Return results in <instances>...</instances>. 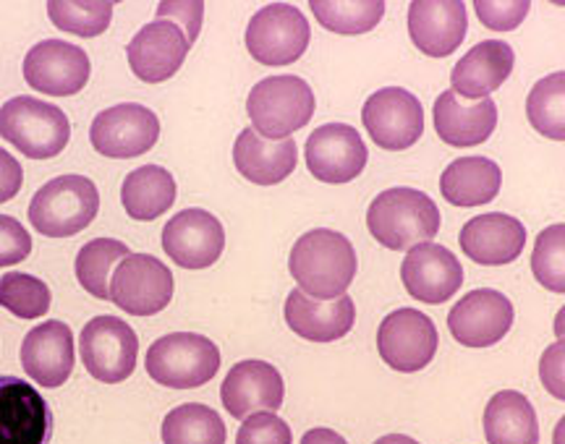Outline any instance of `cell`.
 <instances>
[{"label":"cell","instance_id":"6da1fadb","mask_svg":"<svg viewBox=\"0 0 565 444\" xmlns=\"http://www.w3.org/2000/svg\"><path fill=\"white\" fill-rule=\"evenodd\" d=\"M288 270L303 295L315 301H335L351 288L359 262L343 232L315 228L294 243Z\"/></svg>","mask_w":565,"mask_h":444},{"label":"cell","instance_id":"7a4b0ae2","mask_svg":"<svg viewBox=\"0 0 565 444\" xmlns=\"http://www.w3.org/2000/svg\"><path fill=\"white\" fill-rule=\"evenodd\" d=\"M366 228L385 249L408 251L424 241H433L440 232V209L416 188H387L370 204Z\"/></svg>","mask_w":565,"mask_h":444},{"label":"cell","instance_id":"3957f363","mask_svg":"<svg viewBox=\"0 0 565 444\" xmlns=\"http://www.w3.org/2000/svg\"><path fill=\"white\" fill-rule=\"evenodd\" d=\"M315 89L301 76H270L254 84L246 97L252 129L270 142L291 139L296 131L312 121L315 116Z\"/></svg>","mask_w":565,"mask_h":444},{"label":"cell","instance_id":"277c9868","mask_svg":"<svg viewBox=\"0 0 565 444\" xmlns=\"http://www.w3.org/2000/svg\"><path fill=\"white\" fill-rule=\"evenodd\" d=\"M0 137L30 160H51L66 150L71 139L68 116L38 97H11L0 108Z\"/></svg>","mask_w":565,"mask_h":444},{"label":"cell","instance_id":"5b68a950","mask_svg":"<svg viewBox=\"0 0 565 444\" xmlns=\"http://www.w3.org/2000/svg\"><path fill=\"white\" fill-rule=\"evenodd\" d=\"M100 213V192L87 175H58L34 194L32 228L47 238H71L89 228Z\"/></svg>","mask_w":565,"mask_h":444},{"label":"cell","instance_id":"8992f818","mask_svg":"<svg viewBox=\"0 0 565 444\" xmlns=\"http://www.w3.org/2000/svg\"><path fill=\"white\" fill-rule=\"evenodd\" d=\"M145 366L152 382L171 390H196L221 369V350L204 335L171 333L150 345Z\"/></svg>","mask_w":565,"mask_h":444},{"label":"cell","instance_id":"52a82bcc","mask_svg":"<svg viewBox=\"0 0 565 444\" xmlns=\"http://www.w3.org/2000/svg\"><path fill=\"white\" fill-rule=\"evenodd\" d=\"M309 40V21L291 3L265 6L246 26V51L263 66H291L307 53Z\"/></svg>","mask_w":565,"mask_h":444},{"label":"cell","instance_id":"ba28073f","mask_svg":"<svg viewBox=\"0 0 565 444\" xmlns=\"http://www.w3.org/2000/svg\"><path fill=\"white\" fill-rule=\"evenodd\" d=\"M79 354L89 377L105 385H118L126 382L137 369L139 337L131 324L118 316H95L84 324Z\"/></svg>","mask_w":565,"mask_h":444},{"label":"cell","instance_id":"9c48e42d","mask_svg":"<svg viewBox=\"0 0 565 444\" xmlns=\"http://www.w3.org/2000/svg\"><path fill=\"white\" fill-rule=\"evenodd\" d=\"M173 299V272L150 253H131L113 270L110 301L131 316H154Z\"/></svg>","mask_w":565,"mask_h":444},{"label":"cell","instance_id":"30bf717a","mask_svg":"<svg viewBox=\"0 0 565 444\" xmlns=\"http://www.w3.org/2000/svg\"><path fill=\"white\" fill-rule=\"evenodd\" d=\"M362 123L380 150L404 152L424 133V110L419 97L408 89H377L362 108Z\"/></svg>","mask_w":565,"mask_h":444},{"label":"cell","instance_id":"8fae6325","mask_svg":"<svg viewBox=\"0 0 565 444\" xmlns=\"http://www.w3.org/2000/svg\"><path fill=\"white\" fill-rule=\"evenodd\" d=\"M437 345L440 337L435 322L416 308H398L387 314L377 329L380 358L401 373L427 369L435 361Z\"/></svg>","mask_w":565,"mask_h":444},{"label":"cell","instance_id":"7c38bea8","mask_svg":"<svg viewBox=\"0 0 565 444\" xmlns=\"http://www.w3.org/2000/svg\"><path fill=\"white\" fill-rule=\"evenodd\" d=\"M160 139V118L139 102H124L97 112L89 126V142L113 160H129L150 152Z\"/></svg>","mask_w":565,"mask_h":444},{"label":"cell","instance_id":"4fadbf2b","mask_svg":"<svg viewBox=\"0 0 565 444\" xmlns=\"http://www.w3.org/2000/svg\"><path fill=\"white\" fill-rule=\"evenodd\" d=\"M89 55L63 40H42L26 53L24 79L32 89L51 97H74L89 82Z\"/></svg>","mask_w":565,"mask_h":444},{"label":"cell","instance_id":"5bb4252c","mask_svg":"<svg viewBox=\"0 0 565 444\" xmlns=\"http://www.w3.org/2000/svg\"><path fill=\"white\" fill-rule=\"evenodd\" d=\"M53 411L38 387L19 377H0V444H51Z\"/></svg>","mask_w":565,"mask_h":444},{"label":"cell","instance_id":"9a60e30c","mask_svg":"<svg viewBox=\"0 0 565 444\" xmlns=\"http://www.w3.org/2000/svg\"><path fill=\"white\" fill-rule=\"evenodd\" d=\"M513 320L511 299L492 288H482V291L466 293L450 308L448 329L466 348H492L511 333Z\"/></svg>","mask_w":565,"mask_h":444},{"label":"cell","instance_id":"2e32d148","mask_svg":"<svg viewBox=\"0 0 565 444\" xmlns=\"http://www.w3.org/2000/svg\"><path fill=\"white\" fill-rule=\"evenodd\" d=\"M162 249L183 270H207L223 257V223L207 209H183L162 228Z\"/></svg>","mask_w":565,"mask_h":444},{"label":"cell","instance_id":"e0dca14e","mask_svg":"<svg viewBox=\"0 0 565 444\" xmlns=\"http://www.w3.org/2000/svg\"><path fill=\"white\" fill-rule=\"evenodd\" d=\"M401 280H404L406 293L412 299L429 303V306H440L461 291L463 267L450 249L424 241L408 249L404 264H401Z\"/></svg>","mask_w":565,"mask_h":444},{"label":"cell","instance_id":"ac0fdd59","mask_svg":"<svg viewBox=\"0 0 565 444\" xmlns=\"http://www.w3.org/2000/svg\"><path fill=\"white\" fill-rule=\"evenodd\" d=\"M307 167L322 183H349L366 167V144L362 133L345 123H324L303 147Z\"/></svg>","mask_w":565,"mask_h":444},{"label":"cell","instance_id":"d6986e66","mask_svg":"<svg viewBox=\"0 0 565 444\" xmlns=\"http://www.w3.org/2000/svg\"><path fill=\"white\" fill-rule=\"evenodd\" d=\"M189 51H192V45H189L186 34L173 21L154 19L152 24L141 26L134 34L129 47H126V58H129V66L137 79L160 84L179 74Z\"/></svg>","mask_w":565,"mask_h":444},{"label":"cell","instance_id":"ffe728a7","mask_svg":"<svg viewBox=\"0 0 565 444\" xmlns=\"http://www.w3.org/2000/svg\"><path fill=\"white\" fill-rule=\"evenodd\" d=\"M19 358L32 382L45 387V390H55V387L68 382L71 371H74V333H71L68 324L58 320L42 322L24 335Z\"/></svg>","mask_w":565,"mask_h":444},{"label":"cell","instance_id":"44dd1931","mask_svg":"<svg viewBox=\"0 0 565 444\" xmlns=\"http://www.w3.org/2000/svg\"><path fill=\"white\" fill-rule=\"evenodd\" d=\"M282 398H286V385H282L280 371L257 358L231 366L221 387L223 408L233 419L242 421L252 413H275L282 405Z\"/></svg>","mask_w":565,"mask_h":444},{"label":"cell","instance_id":"7402d4cb","mask_svg":"<svg viewBox=\"0 0 565 444\" xmlns=\"http://www.w3.org/2000/svg\"><path fill=\"white\" fill-rule=\"evenodd\" d=\"M469 13L458 0H416L408 6V34L429 58H448L466 40Z\"/></svg>","mask_w":565,"mask_h":444},{"label":"cell","instance_id":"603a6c76","mask_svg":"<svg viewBox=\"0 0 565 444\" xmlns=\"http://www.w3.org/2000/svg\"><path fill=\"white\" fill-rule=\"evenodd\" d=\"M458 241H461V251L471 262L503 267L524 253L526 228L524 223L503 213L477 215L463 225Z\"/></svg>","mask_w":565,"mask_h":444},{"label":"cell","instance_id":"cb8c5ba5","mask_svg":"<svg viewBox=\"0 0 565 444\" xmlns=\"http://www.w3.org/2000/svg\"><path fill=\"white\" fill-rule=\"evenodd\" d=\"M286 324L294 335L309 343H335L351 333L356 322V306L349 295L335 301H315L303 295L299 288L286 299Z\"/></svg>","mask_w":565,"mask_h":444},{"label":"cell","instance_id":"d4e9b609","mask_svg":"<svg viewBox=\"0 0 565 444\" xmlns=\"http://www.w3.org/2000/svg\"><path fill=\"white\" fill-rule=\"evenodd\" d=\"M435 131L440 142L466 150L477 147L492 137L498 126V105L492 97L466 102L456 91H443L435 102Z\"/></svg>","mask_w":565,"mask_h":444},{"label":"cell","instance_id":"484cf974","mask_svg":"<svg viewBox=\"0 0 565 444\" xmlns=\"http://www.w3.org/2000/svg\"><path fill=\"white\" fill-rule=\"evenodd\" d=\"M515 53L503 40H484L454 66L450 84L461 100H482L500 89L513 72Z\"/></svg>","mask_w":565,"mask_h":444},{"label":"cell","instance_id":"4316f807","mask_svg":"<svg viewBox=\"0 0 565 444\" xmlns=\"http://www.w3.org/2000/svg\"><path fill=\"white\" fill-rule=\"evenodd\" d=\"M296 162H299V147L294 139L270 142L254 129H246L238 133L236 144H233V165L254 186L282 183L296 171Z\"/></svg>","mask_w":565,"mask_h":444},{"label":"cell","instance_id":"83f0119b","mask_svg":"<svg viewBox=\"0 0 565 444\" xmlns=\"http://www.w3.org/2000/svg\"><path fill=\"white\" fill-rule=\"evenodd\" d=\"M503 173L490 158H458L440 175L443 199L454 207H482L500 194Z\"/></svg>","mask_w":565,"mask_h":444},{"label":"cell","instance_id":"f1b7e54d","mask_svg":"<svg viewBox=\"0 0 565 444\" xmlns=\"http://www.w3.org/2000/svg\"><path fill=\"white\" fill-rule=\"evenodd\" d=\"M487 444H540V421L526 394L503 390L484 408Z\"/></svg>","mask_w":565,"mask_h":444},{"label":"cell","instance_id":"f546056e","mask_svg":"<svg viewBox=\"0 0 565 444\" xmlns=\"http://www.w3.org/2000/svg\"><path fill=\"white\" fill-rule=\"evenodd\" d=\"M175 202V178L160 165H141L124 178L121 204L131 220L147 223L166 215Z\"/></svg>","mask_w":565,"mask_h":444},{"label":"cell","instance_id":"4dcf8cb0","mask_svg":"<svg viewBox=\"0 0 565 444\" xmlns=\"http://www.w3.org/2000/svg\"><path fill=\"white\" fill-rule=\"evenodd\" d=\"M131 257L129 246L116 238H95V241L84 243L76 257V280L87 291L92 299L110 301V278L113 270Z\"/></svg>","mask_w":565,"mask_h":444},{"label":"cell","instance_id":"1f68e13d","mask_svg":"<svg viewBox=\"0 0 565 444\" xmlns=\"http://www.w3.org/2000/svg\"><path fill=\"white\" fill-rule=\"evenodd\" d=\"M162 444H225L228 432L221 413L210 405L186 403L162 419Z\"/></svg>","mask_w":565,"mask_h":444},{"label":"cell","instance_id":"d6a6232c","mask_svg":"<svg viewBox=\"0 0 565 444\" xmlns=\"http://www.w3.org/2000/svg\"><path fill=\"white\" fill-rule=\"evenodd\" d=\"M526 116L534 131L553 142H565V74L555 72L540 79L526 97Z\"/></svg>","mask_w":565,"mask_h":444},{"label":"cell","instance_id":"836d02e7","mask_svg":"<svg viewBox=\"0 0 565 444\" xmlns=\"http://www.w3.org/2000/svg\"><path fill=\"white\" fill-rule=\"evenodd\" d=\"M383 0H364V3H338V0H312L315 19L328 32L335 34H366L385 17Z\"/></svg>","mask_w":565,"mask_h":444},{"label":"cell","instance_id":"e575fe53","mask_svg":"<svg viewBox=\"0 0 565 444\" xmlns=\"http://www.w3.org/2000/svg\"><path fill=\"white\" fill-rule=\"evenodd\" d=\"M51 288L34 274L9 272L0 278V306L17 320H42L51 312Z\"/></svg>","mask_w":565,"mask_h":444},{"label":"cell","instance_id":"d590c367","mask_svg":"<svg viewBox=\"0 0 565 444\" xmlns=\"http://www.w3.org/2000/svg\"><path fill=\"white\" fill-rule=\"evenodd\" d=\"M47 17L61 32L76 34V37H97L110 26L113 3H68V0H51Z\"/></svg>","mask_w":565,"mask_h":444},{"label":"cell","instance_id":"8d00e7d4","mask_svg":"<svg viewBox=\"0 0 565 444\" xmlns=\"http://www.w3.org/2000/svg\"><path fill=\"white\" fill-rule=\"evenodd\" d=\"M536 283L553 293H565V225L555 223L540 232L532 253Z\"/></svg>","mask_w":565,"mask_h":444},{"label":"cell","instance_id":"74e56055","mask_svg":"<svg viewBox=\"0 0 565 444\" xmlns=\"http://www.w3.org/2000/svg\"><path fill=\"white\" fill-rule=\"evenodd\" d=\"M236 444H294V434L278 413L263 411L246 415L236 434Z\"/></svg>","mask_w":565,"mask_h":444},{"label":"cell","instance_id":"f35d334b","mask_svg":"<svg viewBox=\"0 0 565 444\" xmlns=\"http://www.w3.org/2000/svg\"><path fill=\"white\" fill-rule=\"evenodd\" d=\"M477 17L487 30L513 32L529 17L532 3L529 0H515V3H492V0H477Z\"/></svg>","mask_w":565,"mask_h":444},{"label":"cell","instance_id":"ab89813d","mask_svg":"<svg viewBox=\"0 0 565 444\" xmlns=\"http://www.w3.org/2000/svg\"><path fill=\"white\" fill-rule=\"evenodd\" d=\"M32 253V236L24 225L9 215H0V267L24 262Z\"/></svg>","mask_w":565,"mask_h":444},{"label":"cell","instance_id":"60d3db41","mask_svg":"<svg viewBox=\"0 0 565 444\" xmlns=\"http://www.w3.org/2000/svg\"><path fill=\"white\" fill-rule=\"evenodd\" d=\"M204 17V3H160L158 6V19L173 21L179 30L186 34L189 45H194L200 37V26Z\"/></svg>","mask_w":565,"mask_h":444},{"label":"cell","instance_id":"b9f144b4","mask_svg":"<svg viewBox=\"0 0 565 444\" xmlns=\"http://www.w3.org/2000/svg\"><path fill=\"white\" fill-rule=\"evenodd\" d=\"M563 356H565V343L557 340L550 345L545 350V356H542L540 361V377H542V385H545V390L553 394L555 400H565V382H563Z\"/></svg>","mask_w":565,"mask_h":444},{"label":"cell","instance_id":"7bdbcfd3","mask_svg":"<svg viewBox=\"0 0 565 444\" xmlns=\"http://www.w3.org/2000/svg\"><path fill=\"white\" fill-rule=\"evenodd\" d=\"M24 186V171L11 152L0 147V204L11 202Z\"/></svg>","mask_w":565,"mask_h":444},{"label":"cell","instance_id":"ee69618b","mask_svg":"<svg viewBox=\"0 0 565 444\" xmlns=\"http://www.w3.org/2000/svg\"><path fill=\"white\" fill-rule=\"evenodd\" d=\"M301 444H349L341 434L333 432V429H309L307 434L301 436Z\"/></svg>","mask_w":565,"mask_h":444},{"label":"cell","instance_id":"f6af8a7d","mask_svg":"<svg viewBox=\"0 0 565 444\" xmlns=\"http://www.w3.org/2000/svg\"><path fill=\"white\" fill-rule=\"evenodd\" d=\"M374 444H419V442L412 440V436H406V434H385V436H380Z\"/></svg>","mask_w":565,"mask_h":444}]
</instances>
